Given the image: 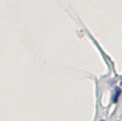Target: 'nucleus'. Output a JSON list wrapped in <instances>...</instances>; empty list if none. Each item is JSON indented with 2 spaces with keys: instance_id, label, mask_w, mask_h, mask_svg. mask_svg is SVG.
Masks as SVG:
<instances>
[{
  "instance_id": "1",
  "label": "nucleus",
  "mask_w": 122,
  "mask_h": 121,
  "mask_svg": "<svg viewBox=\"0 0 122 121\" xmlns=\"http://www.w3.org/2000/svg\"><path fill=\"white\" fill-rule=\"evenodd\" d=\"M119 96H120V89H119V88H118V89H117V93H116V98L114 99V102H115V103H116L117 101H118Z\"/></svg>"
},
{
  "instance_id": "2",
  "label": "nucleus",
  "mask_w": 122,
  "mask_h": 121,
  "mask_svg": "<svg viewBox=\"0 0 122 121\" xmlns=\"http://www.w3.org/2000/svg\"><path fill=\"white\" fill-rule=\"evenodd\" d=\"M102 121H104V120H102Z\"/></svg>"
},
{
  "instance_id": "3",
  "label": "nucleus",
  "mask_w": 122,
  "mask_h": 121,
  "mask_svg": "<svg viewBox=\"0 0 122 121\" xmlns=\"http://www.w3.org/2000/svg\"><path fill=\"white\" fill-rule=\"evenodd\" d=\"M121 84H122V83H121Z\"/></svg>"
}]
</instances>
